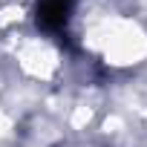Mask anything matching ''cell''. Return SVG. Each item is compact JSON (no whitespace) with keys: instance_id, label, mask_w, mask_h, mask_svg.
<instances>
[{"instance_id":"cell-1","label":"cell","mask_w":147,"mask_h":147,"mask_svg":"<svg viewBox=\"0 0 147 147\" xmlns=\"http://www.w3.org/2000/svg\"><path fill=\"white\" fill-rule=\"evenodd\" d=\"M72 0H40L38 6V26L46 32H61L69 20Z\"/></svg>"}]
</instances>
